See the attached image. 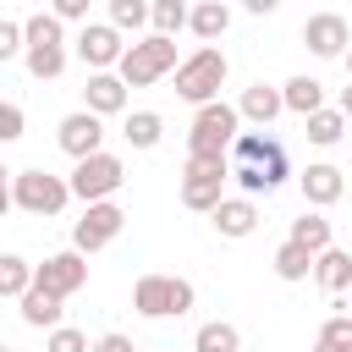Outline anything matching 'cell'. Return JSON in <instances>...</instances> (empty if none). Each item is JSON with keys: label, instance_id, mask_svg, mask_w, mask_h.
Returning <instances> with one entry per match:
<instances>
[{"label": "cell", "instance_id": "cell-1", "mask_svg": "<svg viewBox=\"0 0 352 352\" xmlns=\"http://www.w3.org/2000/svg\"><path fill=\"white\" fill-rule=\"evenodd\" d=\"M286 176H292V160H286V143H280V138H270L264 126L231 138V182H236L248 198L275 192Z\"/></svg>", "mask_w": 352, "mask_h": 352}, {"label": "cell", "instance_id": "cell-2", "mask_svg": "<svg viewBox=\"0 0 352 352\" xmlns=\"http://www.w3.org/2000/svg\"><path fill=\"white\" fill-rule=\"evenodd\" d=\"M22 60H28V72L44 82V77H60L66 72V38H60V16L55 11H33L28 22H22Z\"/></svg>", "mask_w": 352, "mask_h": 352}, {"label": "cell", "instance_id": "cell-3", "mask_svg": "<svg viewBox=\"0 0 352 352\" xmlns=\"http://www.w3.org/2000/svg\"><path fill=\"white\" fill-rule=\"evenodd\" d=\"M176 66H182V60H176V38H170V33H148V38L126 44L121 60H116V72H121L126 88H148V82H160V77L176 72Z\"/></svg>", "mask_w": 352, "mask_h": 352}, {"label": "cell", "instance_id": "cell-4", "mask_svg": "<svg viewBox=\"0 0 352 352\" xmlns=\"http://www.w3.org/2000/svg\"><path fill=\"white\" fill-rule=\"evenodd\" d=\"M226 72H231V60H226V50H214V44H198L182 66H176V94L187 99V104H209V99H220V88H226Z\"/></svg>", "mask_w": 352, "mask_h": 352}, {"label": "cell", "instance_id": "cell-5", "mask_svg": "<svg viewBox=\"0 0 352 352\" xmlns=\"http://www.w3.org/2000/svg\"><path fill=\"white\" fill-rule=\"evenodd\" d=\"M192 297L198 292L182 275H138V286H132V308L143 319H182L192 308Z\"/></svg>", "mask_w": 352, "mask_h": 352}, {"label": "cell", "instance_id": "cell-6", "mask_svg": "<svg viewBox=\"0 0 352 352\" xmlns=\"http://www.w3.org/2000/svg\"><path fill=\"white\" fill-rule=\"evenodd\" d=\"M236 132H242V110L226 104V99H209V104H198V116H192L187 154H226Z\"/></svg>", "mask_w": 352, "mask_h": 352}, {"label": "cell", "instance_id": "cell-7", "mask_svg": "<svg viewBox=\"0 0 352 352\" xmlns=\"http://www.w3.org/2000/svg\"><path fill=\"white\" fill-rule=\"evenodd\" d=\"M11 198H16V209H28V214H60L66 198H72V182H60V176H50L44 165H33V170H16V176H11Z\"/></svg>", "mask_w": 352, "mask_h": 352}, {"label": "cell", "instance_id": "cell-8", "mask_svg": "<svg viewBox=\"0 0 352 352\" xmlns=\"http://www.w3.org/2000/svg\"><path fill=\"white\" fill-rule=\"evenodd\" d=\"M72 182V198H82V204H99V198H116L121 192V182H126V165L116 160V154H88V160H77V170L66 176Z\"/></svg>", "mask_w": 352, "mask_h": 352}, {"label": "cell", "instance_id": "cell-9", "mask_svg": "<svg viewBox=\"0 0 352 352\" xmlns=\"http://www.w3.org/2000/svg\"><path fill=\"white\" fill-rule=\"evenodd\" d=\"M121 226H126V209H121L116 198H99V204H88L82 220L72 226V248H77V253H99V248H110V242L121 236Z\"/></svg>", "mask_w": 352, "mask_h": 352}, {"label": "cell", "instance_id": "cell-10", "mask_svg": "<svg viewBox=\"0 0 352 352\" xmlns=\"http://www.w3.org/2000/svg\"><path fill=\"white\" fill-rule=\"evenodd\" d=\"M33 280H38V286H50L55 297H77V292L88 286V253H77V248L50 253L44 264H33Z\"/></svg>", "mask_w": 352, "mask_h": 352}, {"label": "cell", "instance_id": "cell-11", "mask_svg": "<svg viewBox=\"0 0 352 352\" xmlns=\"http://www.w3.org/2000/svg\"><path fill=\"white\" fill-rule=\"evenodd\" d=\"M72 50H77V60H82L88 72H110L126 44H121V28H116V22H82V33H77Z\"/></svg>", "mask_w": 352, "mask_h": 352}, {"label": "cell", "instance_id": "cell-12", "mask_svg": "<svg viewBox=\"0 0 352 352\" xmlns=\"http://www.w3.org/2000/svg\"><path fill=\"white\" fill-rule=\"evenodd\" d=\"M55 143H60L72 160H88V154H99V148H104V116H94V110H72V116H60V126H55Z\"/></svg>", "mask_w": 352, "mask_h": 352}, {"label": "cell", "instance_id": "cell-13", "mask_svg": "<svg viewBox=\"0 0 352 352\" xmlns=\"http://www.w3.org/2000/svg\"><path fill=\"white\" fill-rule=\"evenodd\" d=\"M302 44H308L319 60H336V55L352 50V28H346V16H336V11H314V16L302 22Z\"/></svg>", "mask_w": 352, "mask_h": 352}, {"label": "cell", "instance_id": "cell-14", "mask_svg": "<svg viewBox=\"0 0 352 352\" xmlns=\"http://www.w3.org/2000/svg\"><path fill=\"white\" fill-rule=\"evenodd\" d=\"M209 226L220 231V236H231V242H242V236H253L258 231V204L242 192V198H220L214 209H209Z\"/></svg>", "mask_w": 352, "mask_h": 352}, {"label": "cell", "instance_id": "cell-15", "mask_svg": "<svg viewBox=\"0 0 352 352\" xmlns=\"http://www.w3.org/2000/svg\"><path fill=\"white\" fill-rule=\"evenodd\" d=\"M82 110H94V116H121V110H126V82H121V72H88V82H82Z\"/></svg>", "mask_w": 352, "mask_h": 352}, {"label": "cell", "instance_id": "cell-16", "mask_svg": "<svg viewBox=\"0 0 352 352\" xmlns=\"http://www.w3.org/2000/svg\"><path fill=\"white\" fill-rule=\"evenodd\" d=\"M297 182H302V198H308L314 209H330V204H341V192H346V176H341L336 165H324V160L308 165Z\"/></svg>", "mask_w": 352, "mask_h": 352}, {"label": "cell", "instance_id": "cell-17", "mask_svg": "<svg viewBox=\"0 0 352 352\" xmlns=\"http://www.w3.org/2000/svg\"><path fill=\"white\" fill-rule=\"evenodd\" d=\"M236 110H242V121L270 126V121L286 110V99H280V88H270V82H248V88H242V99H236Z\"/></svg>", "mask_w": 352, "mask_h": 352}, {"label": "cell", "instance_id": "cell-18", "mask_svg": "<svg viewBox=\"0 0 352 352\" xmlns=\"http://www.w3.org/2000/svg\"><path fill=\"white\" fill-rule=\"evenodd\" d=\"M16 302H22V324H33V330H55V324H60V302H66V297H55L50 286H38V280H33Z\"/></svg>", "mask_w": 352, "mask_h": 352}, {"label": "cell", "instance_id": "cell-19", "mask_svg": "<svg viewBox=\"0 0 352 352\" xmlns=\"http://www.w3.org/2000/svg\"><path fill=\"white\" fill-rule=\"evenodd\" d=\"M314 280H319L330 297H341V292L352 286V253H346V248H336V242H330L324 253H314Z\"/></svg>", "mask_w": 352, "mask_h": 352}, {"label": "cell", "instance_id": "cell-20", "mask_svg": "<svg viewBox=\"0 0 352 352\" xmlns=\"http://www.w3.org/2000/svg\"><path fill=\"white\" fill-rule=\"evenodd\" d=\"M280 99H286V110H292V116H314V110L324 104V82H319V77H308V72H297V77H286V82H280Z\"/></svg>", "mask_w": 352, "mask_h": 352}, {"label": "cell", "instance_id": "cell-21", "mask_svg": "<svg viewBox=\"0 0 352 352\" xmlns=\"http://www.w3.org/2000/svg\"><path fill=\"white\" fill-rule=\"evenodd\" d=\"M187 28H192L204 44H214V38H226V28H231V6H226V0H198L192 16H187Z\"/></svg>", "mask_w": 352, "mask_h": 352}, {"label": "cell", "instance_id": "cell-22", "mask_svg": "<svg viewBox=\"0 0 352 352\" xmlns=\"http://www.w3.org/2000/svg\"><path fill=\"white\" fill-rule=\"evenodd\" d=\"M121 138H126L132 148H160V138H165V121H160L154 110H132V116L121 121Z\"/></svg>", "mask_w": 352, "mask_h": 352}, {"label": "cell", "instance_id": "cell-23", "mask_svg": "<svg viewBox=\"0 0 352 352\" xmlns=\"http://www.w3.org/2000/svg\"><path fill=\"white\" fill-rule=\"evenodd\" d=\"M270 264H275V275H280V280H308V275H314V253H308L302 242H292V236L275 248V258H270Z\"/></svg>", "mask_w": 352, "mask_h": 352}, {"label": "cell", "instance_id": "cell-24", "mask_svg": "<svg viewBox=\"0 0 352 352\" xmlns=\"http://www.w3.org/2000/svg\"><path fill=\"white\" fill-rule=\"evenodd\" d=\"M292 242H302L308 253H324V248H330V220H324L319 209H302V214L292 220Z\"/></svg>", "mask_w": 352, "mask_h": 352}, {"label": "cell", "instance_id": "cell-25", "mask_svg": "<svg viewBox=\"0 0 352 352\" xmlns=\"http://www.w3.org/2000/svg\"><path fill=\"white\" fill-rule=\"evenodd\" d=\"M236 346H242V330L226 324V319H209V324H198V336H192V352H236Z\"/></svg>", "mask_w": 352, "mask_h": 352}, {"label": "cell", "instance_id": "cell-26", "mask_svg": "<svg viewBox=\"0 0 352 352\" xmlns=\"http://www.w3.org/2000/svg\"><path fill=\"white\" fill-rule=\"evenodd\" d=\"M308 121V143H319V148H330V143H341V132H346V116H341V104L336 110H314V116H302Z\"/></svg>", "mask_w": 352, "mask_h": 352}, {"label": "cell", "instance_id": "cell-27", "mask_svg": "<svg viewBox=\"0 0 352 352\" xmlns=\"http://www.w3.org/2000/svg\"><path fill=\"white\" fill-rule=\"evenodd\" d=\"M226 198V182H204V176H182V204L187 209H198V214H209L214 204Z\"/></svg>", "mask_w": 352, "mask_h": 352}, {"label": "cell", "instance_id": "cell-28", "mask_svg": "<svg viewBox=\"0 0 352 352\" xmlns=\"http://www.w3.org/2000/svg\"><path fill=\"white\" fill-rule=\"evenodd\" d=\"M187 16H192V6L187 0H148V22H154V33H182L187 28Z\"/></svg>", "mask_w": 352, "mask_h": 352}, {"label": "cell", "instance_id": "cell-29", "mask_svg": "<svg viewBox=\"0 0 352 352\" xmlns=\"http://www.w3.org/2000/svg\"><path fill=\"white\" fill-rule=\"evenodd\" d=\"M33 286V264L22 253H0V297H22Z\"/></svg>", "mask_w": 352, "mask_h": 352}, {"label": "cell", "instance_id": "cell-30", "mask_svg": "<svg viewBox=\"0 0 352 352\" xmlns=\"http://www.w3.org/2000/svg\"><path fill=\"white\" fill-rule=\"evenodd\" d=\"M182 176H204V182H231V160H226V154H187Z\"/></svg>", "mask_w": 352, "mask_h": 352}, {"label": "cell", "instance_id": "cell-31", "mask_svg": "<svg viewBox=\"0 0 352 352\" xmlns=\"http://www.w3.org/2000/svg\"><path fill=\"white\" fill-rule=\"evenodd\" d=\"M110 22L126 33V28H143L148 22V0H110Z\"/></svg>", "mask_w": 352, "mask_h": 352}, {"label": "cell", "instance_id": "cell-32", "mask_svg": "<svg viewBox=\"0 0 352 352\" xmlns=\"http://www.w3.org/2000/svg\"><path fill=\"white\" fill-rule=\"evenodd\" d=\"M44 352H94V346H88V336H82V330L55 324V330H50V341H44Z\"/></svg>", "mask_w": 352, "mask_h": 352}, {"label": "cell", "instance_id": "cell-33", "mask_svg": "<svg viewBox=\"0 0 352 352\" xmlns=\"http://www.w3.org/2000/svg\"><path fill=\"white\" fill-rule=\"evenodd\" d=\"M22 132H28V116H22V104L0 99V143H16Z\"/></svg>", "mask_w": 352, "mask_h": 352}, {"label": "cell", "instance_id": "cell-34", "mask_svg": "<svg viewBox=\"0 0 352 352\" xmlns=\"http://www.w3.org/2000/svg\"><path fill=\"white\" fill-rule=\"evenodd\" d=\"M22 44H28V38H22V22H0V66H6L11 55H22Z\"/></svg>", "mask_w": 352, "mask_h": 352}, {"label": "cell", "instance_id": "cell-35", "mask_svg": "<svg viewBox=\"0 0 352 352\" xmlns=\"http://www.w3.org/2000/svg\"><path fill=\"white\" fill-rule=\"evenodd\" d=\"M50 11L60 22H88V0H50Z\"/></svg>", "mask_w": 352, "mask_h": 352}, {"label": "cell", "instance_id": "cell-36", "mask_svg": "<svg viewBox=\"0 0 352 352\" xmlns=\"http://www.w3.org/2000/svg\"><path fill=\"white\" fill-rule=\"evenodd\" d=\"M94 352H138V346H132L121 330H110V336H99V341H94Z\"/></svg>", "mask_w": 352, "mask_h": 352}, {"label": "cell", "instance_id": "cell-37", "mask_svg": "<svg viewBox=\"0 0 352 352\" xmlns=\"http://www.w3.org/2000/svg\"><path fill=\"white\" fill-rule=\"evenodd\" d=\"M253 16H270V11H280V0H242Z\"/></svg>", "mask_w": 352, "mask_h": 352}, {"label": "cell", "instance_id": "cell-38", "mask_svg": "<svg viewBox=\"0 0 352 352\" xmlns=\"http://www.w3.org/2000/svg\"><path fill=\"white\" fill-rule=\"evenodd\" d=\"M314 352H352V341H324V336H314Z\"/></svg>", "mask_w": 352, "mask_h": 352}, {"label": "cell", "instance_id": "cell-39", "mask_svg": "<svg viewBox=\"0 0 352 352\" xmlns=\"http://www.w3.org/2000/svg\"><path fill=\"white\" fill-rule=\"evenodd\" d=\"M11 176H16V170H11ZM11 204H16V198H11V182H0V214H6Z\"/></svg>", "mask_w": 352, "mask_h": 352}, {"label": "cell", "instance_id": "cell-40", "mask_svg": "<svg viewBox=\"0 0 352 352\" xmlns=\"http://www.w3.org/2000/svg\"><path fill=\"white\" fill-rule=\"evenodd\" d=\"M341 116H346V121H352V82H346V88H341Z\"/></svg>", "mask_w": 352, "mask_h": 352}, {"label": "cell", "instance_id": "cell-41", "mask_svg": "<svg viewBox=\"0 0 352 352\" xmlns=\"http://www.w3.org/2000/svg\"><path fill=\"white\" fill-rule=\"evenodd\" d=\"M341 60H346V82H352V50H346V55H341Z\"/></svg>", "mask_w": 352, "mask_h": 352}, {"label": "cell", "instance_id": "cell-42", "mask_svg": "<svg viewBox=\"0 0 352 352\" xmlns=\"http://www.w3.org/2000/svg\"><path fill=\"white\" fill-rule=\"evenodd\" d=\"M0 182H11V170H6V165H0Z\"/></svg>", "mask_w": 352, "mask_h": 352}, {"label": "cell", "instance_id": "cell-43", "mask_svg": "<svg viewBox=\"0 0 352 352\" xmlns=\"http://www.w3.org/2000/svg\"><path fill=\"white\" fill-rule=\"evenodd\" d=\"M0 352H11V346H0Z\"/></svg>", "mask_w": 352, "mask_h": 352}, {"label": "cell", "instance_id": "cell-44", "mask_svg": "<svg viewBox=\"0 0 352 352\" xmlns=\"http://www.w3.org/2000/svg\"><path fill=\"white\" fill-rule=\"evenodd\" d=\"M346 292H352V286H346Z\"/></svg>", "mask_w": 352, "mask_h": 352}]
</instances>
